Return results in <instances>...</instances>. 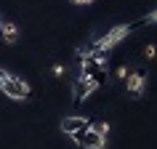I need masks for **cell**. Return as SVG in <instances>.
I'll list each match as a JSON object with an SVG mask.
<instances>
[{
    "label": "cell",
    "instance_id": "1",
    "mask_svg": "<svg viewBox=\"0 0 157 149\" xmlns=\"http://www.w3.org/2000/svg\"><path fill=\"white\" fill-rule=\"evenodd\" d=\"M0 91L6 93L8 99H13V101H27V99H29V93H32V88H29L27 80H21V77H16V74H11L8 69H0Z\"/></svg>",
    "mask_w": 157,
    "mask_h": 149
},
{
    "label": "cell",
    "instance_id": "2",
    "mask_svg": "<svg viewBox=\"0 0 157 149\" xmlns=\"http://www.w3.org/2000/svg\"><path fill=\"white\" fill-rule=\"evenodd\" d=\"M133 32V27L131 24H117V27H112L107 35H101L99 40L93 43V48H101V51H112V48H117L120 43L128 37V35Z\"/></svg>",
    "mask_w": 157,
    "mask_h": 149
},
{
    "label": "cell",
    "instance_id": "3",
    "mask_svg": "<svg viewBox=\"0 0 157 149\" xmlns=\"http://www.w3.org/2000/svg\"><path fill=\"white\" fill-rule=\"evenodd\" d=\"M72 139H75V144H77L80 149H104V147H107V139H104V136H99L91 125H88L85 131L75 133Z\"/></svg>",
    "mask_w": 157,
    "mask_h": 149
},
{
    "label": "cell",
    "instance_id": "4",
    "mask_svg": "<svg viewBox=\"0 0 157 149\" xmlns=\"http://www.w3.org/2000/svg\"><path fill=\"white\" fill-rule=\"evenodd\" d=\"M144 88H147V74L144 72H131L125 77V91L131 99H141L144 96Z\"/></svg>",
    "mask_w": 157,
    "mask_h": 149
},
{
    "label": "cell",
    "instance_id": "5",
    "mask_svg": "<svg viewBox=\"0 0 157 149\" xmlns=\"http://www.w3.org/2000/svg\"><path fill=\"white\" fill-rule=\"evenodd\" d=\"M91 123H93V120H88V117H80V115H69V117H64V120H61V133L72 139L75 133L85 131V128H88Z\"/></svg>",
    "mask_w": 157,
    "mask_h": 149
},
{
    "label": "cell",
    "instance_id": "6",
    "mask_svg": "<svg viewBox=\"0 0 157 149\" xmlns=\"http://www.w3.org/2000/svg\"><path fill=\"white\" fill-rule=\"evenodd\" d=\"M96 91H99V88H96L88 77H77V80L72 83V96H75V101H77V104H83L85 99H91Z\"/></svg>",
    "mask_w": 157,
    "mask_h": 149
},
{
    "label": "cell",
    "instance_id": "7",
    "mask_svg": "<svg viewBox=\"0 0 157 149\" xmlns=\"http://www.w3.org/2000/svg\"><path fill=\"white\" fill-rule=\"evenodd\" d=\"M0 40L8 43V45H16V43H19V27H16V21H3V27H0Z\"/></svg>",
    "mask_w": 157,
    "mask_h": 149
},
{
    "label": "cell",
    "instance_id": "8",
    "mask_svg": "<svg viewBox=\"0 0 157 149\" xmlns=\"http://www.w3.org/2000/svg\"><path fill=\"white\" fill-rule=\"evenodd\" d=\"M91 128L99 133V136H104V139L109 136V123H91Z\"/></svg>",
    "mask_w": 157,
    "mask_h": 149
},
{
    "label": "cell",
    "instance_id": "9",
    "mask_svg": "<svg viewBox=\"0 0 157 149\" xmlns=\"http://www.w3.org/2000/svg\"><path fill=\"white\" fill-rule=\"evenodd\" d=\"M128 74H131V69H128L125 64H120V67H117V72H115V77H117V80H125Z\"/></svg>",
    "mask_w": 157,
    "mask_h": 149
},
{
    "label": "cell",
    "instance_id": "10",
    "mask_svg": "<svg viewBox=\"0 0 157 149\" xmlns=\"http://www.w3.org/2000/svg\"><path fill=\"white\" fill-rule=\"evenodd\" d=\"M144 24H157V8L152 11V13H147V16H144Z\"/></svg>",
    "mask_w": 157,
    "mask_h": 149
},
{
    "label": "cell",
    "instance_id": "11",
    "mask_svg": "<svg viewBox=\"0 0 157 149\" xmlns=\"http://www.w3.org/2000/svg\"><path fill=\"white\" fill-rule=\"evenodd\" d=\"M144 53H147V59H155V56H157V48H155V45H147Z\"/></svg>",
    "mask_w": 157,
    "mask_h": 149
},
{
    "label": "cell",
    "instance_id": "12",
    "mask_svg": "<svg viewBox=\"0 0 157 149\" xmlns=\"http://www.w3.org/2000/svg\"><path fill=\"white\" fill-rule=\"evenodd\" d=\"M61 74H64V67H61V64H53V77H61Z\"/></svg>",
    "mask_w": 157,
    "mask_h": 149
},
{
    "label": "cell",
    "instance_id": "13",
    "mask_svg": "<svg viewBox=\"0 0 157 149\" xmlns=\"http://www.w3.org/2000/svg\"><path fill=\"white\" fill-rule=\"evenodd\" d=\"M75 6H91V3H96V0H72Z\"/></svg>",
    "mask_w": 157,
    "mask_h": 149
},
{
    "label": "cell",
    "instance_id": "14",
    "mask_svg": "<svg viewBox=\"0 0 157 149\" xmlns=\"http://www.w3.org/2000/svg\"><path fill=\"white\" fill-rule=\"evenodd\" d=\"M0 27H3V19H0Z\"/></svg>",
    "mask_w": 157,
    "mask_h": 149
}]
</instances>
